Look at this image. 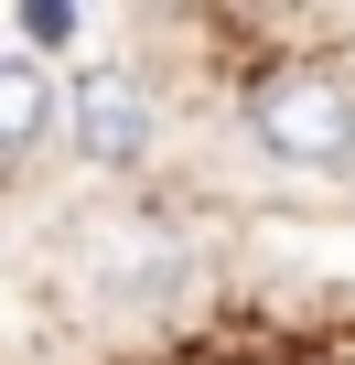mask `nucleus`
Here are the masks:
<instances>
[{"instance_id":"1","label":"nucleus","mask_w":355,"mask_h":365,"mask_svg":"<svg viewBox=\"0 0 355 365\" xmlns=\"http://www.w3.org/2000/svg\"><path fill=\"white\" fill-rule=\"evenodd\" d=\"M237 118L301 182H344L355 172V65H269Z\"/></svg>"},{"instance_id":"3","label":"nucleus","mask_w":355,"mask_h":365,"mask_svg":"<svg viewBox=\"0 0 355 365\" xmlns=\"http://www.w3.org/2000/svg\"><path fill=\"white\" fill-rule=\"evenodd\" d=\"M97 279H108L119 301H172V290L194 279L184 226H108V237H97Z\"/></svg>"},{"instance_id":"4","label":"nucleus","mask_w":355,"mask_h":365,"mask_svg":"<svg viewBox=\"0 0 355 365\" xmlns=\"http://www.w3.org/2000/svg\"><path fill=\"white\" fill-rule=\"evenodd\" d=\"M54 118H65V76H54L44 54H0V150L33 161V150L54 140Z\"/></svg>"},{"instance_id":"2","label":"nucleus","mask_w":355,"mask_h":365,"mask_svg":"<svg viewBox=\"0 0 355 365\" xmlns=\"http://www.w3.org/2000/svg\"><path fill=\"white\" fill-rule=\"evenodd\" d=\"M65 140H76L86 172L129 182V172H151V150H161V97H151L129 65H76V76H65Z\"/></svg>"},{"instance_id":"5","label":"nucleus","mask_w":355,"mask_h":365,"mask_svg":"<svg viewBox=\"0 0 355 365\" xmlns=\"http://www.w3.org/2000/svg\"><path fill=\"white\" fill-rule=\"evenodd\" d=\"M259 237L291 247V258H312V269H355V226H323V215H259Z\"/></svg>"},{"instance_id":"6","label":"nucleus","mask_w":355,"mask_h":365,"mask_svg":"<svg viewBox=\"0 0 355 365\" xmlns=\"http://www.w3.org/2000/svg\"><path fill=\"white\" fill-rule=\"evenodd\" d=\"M65 43H86V11H54V0L11 11V54H65Z\"/></svg>"}]
</instances>
